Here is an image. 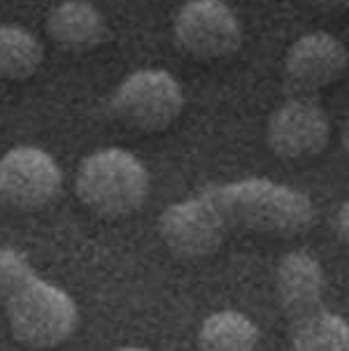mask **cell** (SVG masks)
I'll use <instances>...</instances> for the list:
<instances>
[{"label":"cell","mask_w":349,"mask_h":351,"mask_svg":"<svg viewBox=\"0 0 349 351\" xmlns=\"http://www.w3.org/2000/svg\"><path fill=\"white\" fill-rule=\"evenodd\" d=\"M196 198L219 247L230 233L293 237L317 223V207L310 195L268 177L208 184Z\"/></svg>","instance_id":"obj_1"},{"label":"cell","mask_w":349,"mask_h":351,"mask_svg":"<svg viewBox=\"0 0 349 351\" xmlns=\"http://www.w3.org/2000/svg\"><path fill=\"white\" fill-rule=\"evenodd\" d=\"M0 305L14 340L28 349L61 347L80 326L73 295L40 277L31 261L12 247H0Z\"/></svg>","instance_id":"obj_2"},{"label":"cell","mask_w":349,"mask_h":351,"mask_svg":"<svg viewBox=\"0 0 349 351\" xmlns=\"http://www.w3.org/2000/svg\"><path fill=\"white\" fill-rule=\"evenodd\" d=\"M149 170L121 147H103L82 158L75 175L77 198L103 219H121L138 212L149 198Z\"/></svg>","instance_id":"obj_3"},{"label":"cell","mask_w":349,"mask_h":351,"mask_svg":"<svg viewBox=\"0 0 349 351\" xmlns=\"http://www.w3.org/2000/svg\"><path fill=\"white\" fill-rule=\"evenodd\" d=\"M112 114L142 133H161L184 110V88L163 68H140L126 75L110 98Z\"/></svg>","instance_id":"obj_4"},{"label":"cell","mask_w":349,"mask_h":351,"mask_svg":"<svg viewBox=\"0 0 349 351\" xmlns=\"http://www.w3.org/2000/svg\"><path fill=\"white\" fill-rule=\"evenodd\" d=\"M175 43L198 61L228 58L242 47V23L226 0H186L173 19Z\"/></svg>","instance_id":"obj_5"},{"label":"cell","mask_w":349,"mask_h":351,"mask_svg":"<svg viewBox=\"0 0 349 351\" xmlns=\"http://www.w3.org/2000/svg\"><path fill=\"white\" fill-rule=\"evenodd\" d=\"M63 172L40 147L19 145L0 156V200L14 210H43L56 198Z\"/></svg>","instance_id":"obj_6"},{"label":"cell","mask_w":349,"mask_h":351,"mask_svg":"<svg viewBox=\"0 0 349 351\" xmlns=\"http://www.w3.org/2000/svg\"><path fill=\"white\" fill-rule=\"evenodd\" d=\"M330 119L315 96L287 98L268 119L265 142L270 152L287 160L319 156L328 147Z\"/></svg>","instance_id":"obj_7"},{"label":"cell","mask_w":349,"mask_h":351,"mask_svg":"<svg viewBox=\"0 0 349 351\" xmlns=\"http://www.w3.org/2000/svg\"><path fill=\"white\" fill-rule=\"evenodd\" d=\"M349 68L347 47L326 31L300 35L284 56V80L293 93L315 96L342 80Z\"/></svg>","instance_id":"obj_8"},{"label":"cell","mask_w":349,"mask_h":351,"mask_svg":"<svg viewBox=\"0 0 349 351\" xmlns=\"http://www.w3.org/2000/svg\"><path fill=\"white\" fill-rule=\"evenodd\" d=\"M275 293L289 324L324 307L326 275L310 252H289L282 256L275 272Z\"/></svg>","instance_id":"obj_9"},{"label":"cell","mask_w":349,"mask_h":351,"mask_svg":"<svg viewBox=\"0 0 349 351\" xmlns=\"http://www.w3.org/2000/svg\"><path fill=\"white\" fill-rule=\"evenodd\" d=\"M47 33L56 45L70 51L96 49L108 35V23L88 0H61L47 16Z\"/></svg>","instance_id":"obj_10"},{"label":"cell","mask_w":349,"mask_h":351,"mask_svg":"<svg viewBox=\"0 0 349 351\" xmlns=\"http://www.w3.org/2000/svg\"><path fill=\"white\" fill-rule=\"evenodd\" d=\"M261 330L238 309L210 314L198 328V351H256Z\"/></svg>","instance_id":"obj_11"},{"label":"cell","mask_w":349,"mask_h":351,"mask_svg":"<svg viewBox=\"0 0 349 351\" xmlns=\"http://www.w3.org/2000/svg\"><path fill=\"white\" fill-rule=\"evenodd\" d=\"M289 351H349V321L319 307L303 319L291 321Z\"/></svg>","instance_id":"obj_12"},{"label":"cell","mask_w":349,"mask_h":351,"mask_svg":"<svg viewBox=\"0 0 349 351\" xmlns=\"http://www.w3.org/2000/svg\"><path fill=\"white\" fill-rule=\"evenodd\" d=\"M45 58V47L38 35L16 23L0 26V77L23 82L38 73Z\"/></svg>","instance_id":"obj_13"},{"label":"cell","mask_w":349,"mask_h":351,"mask_svg":"<svg viewBox=\"0 0 349 351\" xmlns=\"http://www.w3.org/2000/svg\"><path fill=\"white\" fill-rule=\"evenodd\" d=\"M335 233H338L340 242L349 247V198L342 202L338 214H335Z\"/></svg>","instance_id":"obj_14"},{"label":"cell","mask_w":349,"mask_h":351,"mask_svg":"<svg viewBox=\"0 0 349 351\" xmlns=\"http://www.w3.org/2000/svg\"><path fill=\"white\" fill-rule=\"evenodd\" d=\"M312 3L326 10H349V0H312Z\"/></svg>","instance_id":"obj_15"},{"label":"cell","mask_w":349,"mask_h":351,"mask_svg":"<svg viewBox=\"0 0 349 351\" xmlns=\"http://www.w3.org/2000/svg\"><path fill=\"white\" fill-rule=\"evenodd\" d=\"M342 152H345V158L349 160V123H347L345 133H342Z\"/></svg>","instance_id":"obj_16"},{"label":"cell","mask_w":349,"mask_h":351,"mask_svg":"<svg viewBox=\"0 0 349 351\" xmlns=\"http://www.w3.org/2000/svg\"><path fill=\"white\" fill-rule=\"evenodd\" d=\"M115 351H152V349H145V347H119Z\"/></svg>","instance_id":"obj_17"},{"label":"cell","mask_w":349,"mask_h":351,"mask_svg":"<svg viewBox=\"0 0 349 351\" xmlns=\"http://www.w3.org/2000/svg\"><path fill=\"white\" fill-rule=\"evenodd\" d=\"M147 3H149V0H147Z\"/></svg>","instance_id":"obj_18"}]
</instances>
